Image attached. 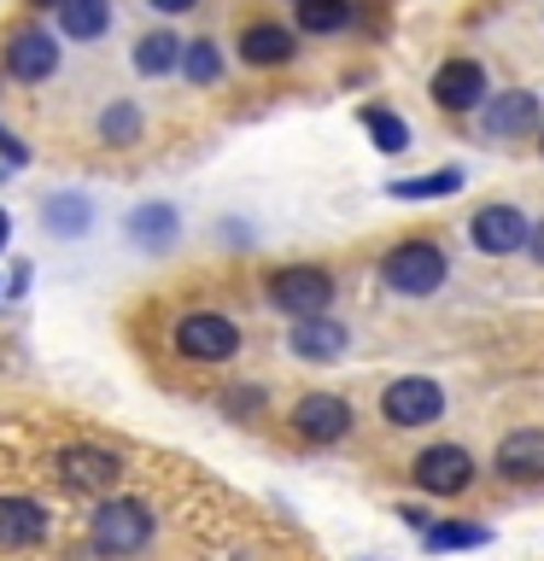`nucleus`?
<instances>
[{"mask_svg":"<svg viewBox=\"0 0 544 561\" xmlns=\"http://www.w3.org/2000/svg\"><path fill=\"white\" fill-rule=\"evenodd\" d=\"M463 187V170L445 164V170H428V175H398V182H386V193L404 205H421V199H451V193Z\"/></svg>","mask_w":544,"mask_h":561,"instance_id":"nucleus-21","label":"nucleus"},{"mask_svg":"<svg viewBox=\"0 0 544 561\" xmlns=\"http://www.w3.org/2000/svg\"><path fill=\"white\" fill-rule=\"evenodd\" d=\"M410 473H416V485L428 491V497H456V491L474 485V456L463 445H428L410 462Z\"/></svg>","mask_w":544,"mask_h":561,"instance_id":"nucleus-12","label":"nucleus"},{"mask_svg":"<svg viewBox=\"0 0 544 561\" xmlns=\"http://www.w3.org/2000/svg\"><path fill=\"white\" fill-rule=\"evenodd\" d=\"M421 543L428 550H480V543H491V533L486 526H468V520H433L421 533Z\"/></svg>","mask_w":544,"mask_h":561,"instance_id":"nucleus-25","label":"nucleus"},{"mask_svg":"<svg viewBox=\"0 0 544 561\" xmlns=\"http://www.w3.org/2000/svg\"><path fill=\"white\" fill-rule=\"evenodd\" d=\"M363 129H369V140H375L381 152L410 147V123H404L398 112H386V105H363Z\"/></svg>","mask_w":544,"mask_h":561,"instance_id":"nucleus-24","label":"nucleus"},{"mask_svg":"<svg viewBox=\"0 0 544 561\" xmlns=\"http://www.w3.org/2000/svg\"><path fill=\"white\" fill-rule=\"evenodd\" d=\"M42 228L59 240H82L88 228H94V205L82 199V193H53V199L42 205Z\"/></svg>","mask_w":544,"mask_h":561,"instance_id":"nucleus-20","label":"nucleus"},{"mask_svg":"<svg viewBox=\"0 0 544 561\" xmlns=\"http://www.w3.org/2000/svg\"><path fill=\"white\" fill-rule=\"evenodd\" d=\"M498 473L509 485H533L544 480V427H515L498 445Z\"/></svg>","mask_w":544,"mask_h":561,"instance_id":"nucleus-14","label":"nucleus"},{"mask_svg":"<svg viewBox=\"0 0 544 561\" xmlns=\"http://www.w3.org/2000/svg\"><path fill=\"white\" fill-rule=\"evenodd\" d=\"M223 410L235 415V421H252V415L263 410V392H252V386H240V392H228V398H223Z\"/></svg>","mask_w":544,"mask_h":561,"instance_id":"nucleus-27","label":"nucleus"},{"mask_svg":"<svg viewBox=\"0 0 544 561\" xmlns=\"http://www.w3.org/2000/svg\"><path fill=\"white\" fill-rule=\"evenodd\" d=\"M147 7L158 12V18H182V12H193L200 0H147Z\"/></svg>","mask_w":544,"mask_h":561,"instance_id":"nucleus-29","label":"nucleus"},{"mask_svg":"<svg viewBox=\"0 0 544 561\" xmlns=\"http://www.w3.org/2000/svg\"><path fill=\"white\" fill-rule=\"evenodd\" d=\"M47 538V508L30 497H0V550H30Z\"/></svg>","mask_w":544,"mask_h":561,"instance_id":"nucleus-16","label":"nucleus"},{"mask_svg":"<svg viewBox=\"0 0 544 561\" xmlns=\"http://www.w3.org/2000/svg\"><path fill=\"white\" fill-rule=\"evenodd\" d=\"M0 70H7L12 82H47L53 70H59V35L42 30V24H18L7 30V42H0Z\"/></svg>","mask_w":544,"mask_h":561,"instance_id":"nucleus-3","label":"nucleus"},{"mask_svg":"<svg viewBox=\"0 0 544 561\" xmlns=\"http://www.w3.org/2000/svg\"><path fill=\"white\" fill-rule=\"evenodd\" d=\"M129 240L135 245H147V252H165V245L182 234V217H175V205H158V199H147V205H135L129 210Z\"/></svg>","mask_w":544,"mask_h":561,"instance_id":"nucleus-17","label":"nucleus"},{"mask_svg":"<svg viewBox=\"0 0 544 561\" xmlns=\"http://www.w3.org/2000/svg\"><path fill=\"white\" fill-rule=\"evenodd\" d=\"M287 345H293V357H305V363H333L351 345V333L322 310V316H298V328L287 333Z\"/></svg>","mask_w":544,"mask_h":561,"instance_id":"nucleus-15","label":"nucleus"},{"mask_svg":"<svg viewBox=\"0 0 544 561\" xmlns=\"http://www.w3.org/2000/svg\"><path fill=\"white\" fill-rule=\"evenodd\" d=\"M480 123H486V135H491V140L539 135V129H544V100L533 94V88H503V94H486Z\"/></svg>","mask_w":544,"mask_h":561,"instance_id":"nucleus-9","label":"nucleus"},{"mask_svg":"<svg viewBox=\"0 0 544 561\" xmlns=\"http://www.w3.org/2000/svg\"><path fill=\"white\" fill-rule=\"evenodd\" d=\"M129 65H135V77H170V70L182 65V35H175V30H147V35H135Z\"/></svg>","mask_w":544,"mask_h":561,"instance_id":"nucleus-18","label":"nucleus"},{"mask_svg":"<svg viewBox=\"0 0 544 561\" xmlns=\"http://www.w3.org/2000/svg\"><path fill=\"white\" fill-rule=\"evenodd\" d=\"M170 340L193 363H228L240 351V328L228 322V316H217V310H188L182 322H175Z\"/></svg>","mask_w":544,"mask_h":561,"instance_id":"nucleus-5","label":"nucleus"},{"mask_svg":"<svg viewBox=\"0 0 544 561\" xmlns=\"http://www.w3.org/2000/svg\"><path fill=\"white\" fill-rule=\"evenodd\" d=\"M7 234H12V217L0 210V252H7Z\"/></svg>","mask_w":544,"mask_h":561,"instance_id":"nucleus-32","label":"nucleus"},{"mask_svg":"<svg viewBox=\"0 0 544 561\" xmlns=\"http://www.w3.org/2000/svg\"><path fill=\"white\" fill-rule=\"evenodd\" d=\"M351 24V0H298V30L305 35H333Z\"/></svg>","mask_w":544,"mask_h":561,"instance_id":"nucleus-26","label":"nucleus"},{"mask_svg":"<svg viewBox=\"0 0 544 561\" xmlns=\"http://www.w3.org/2000/svg\"><path fill=\"white\" fill-rule=\"evenodd\" d=\"M88 538H94V550H105V556H135L140 543L152 538V508L140 497L100 503L94 520H88Z\"/></svg>","mask_w":544,"mask_h":561,"instance_id":"nucleus-2","label":"nucleus"},{"mask_svg":"<svg viewBox=\"0 0 544 561\" xmlns=\"http://www.w3.org/2000/svg\"><path fill=\"white\" fill-rule=\"evenodd\" d=\"M526 234H533V222H526L515 205H503V199H491V205H480L468 217V245H474V252H486V257L526 252Z\"/></svg>","mask_w":544,"mask_h":561,"instance_id":"nucleus-8","label":"nucleus"},{"mask_svg":"<svg viewBox=\"0 0 544 561\" xmlns=\"http://www.w3.org/2000/svg\"><path fill=\"white\" fill-rule=\"evenodd\" d=\"M270 305L287 310L293 322L298 316H322L333 305V275L322 263H287V270L270 275Z\"/></svg>","mask_w":544,"mask_h":561,"instance_id":"nucleus-4","label":"nucleus"},{"mask_svg":"<svg viewBox=\"0 0 544 561\" xmlns=\"http://www.w3.org/2000/svg\"><path fill=\"white\" fill-rule=\"evenodd\" d=\"M140 129H147V117H140L135 100H112V105L94 117V135L105 140V147H135Z\"/></svg>","mask_w":544,"mask_h":561,"instance_id":"nucleus-22","label":"nucleus"},{"mask_svg":"<svg viewBox=\"0 0 544 561\" xmlns=\"http://www.w3.org/2000/svg\"><path fill=\"white\" fill-rule=\"evenodd\" d=\"M123 480V456L105 445H65L59 450V485L77 497H105Z\"/></svg>","mask_w":544,"mask_h":561,"instance_id":"nucleus-7","label":"nucleus"},{"mask_svg":"<svg viewBox=\"0 0 544 561\" xmlns=\"http://www.w3.org/2000/svg\"><path fill=\"white\" fill-rule=\"evenodd\" d=\"M398 520H404V526H416V533H428V526H433V515H428V508H410V503L398 508Z\"/></svg>","mask_w":544,"mask_h":561,"instance_id":"nucleus-30","label":"nucleus"},{"mask_svg":"<svg viewBox=\"0 0 544 561\" xmlns=\"http://www.w3.org/2000/svg\"><path fill=\"white\" fill-rule=\"evenodd\" d=\"M526 252H533L544 263V222H533V234H526Z\"/></svg>","mask_w":544,"mask_h":561,"instance_id":"nucleus-31","label":"nucleus"},{"mask_svg":"<svg viewBox=\"0 0 544 561\" xmlns=\"http://www.w3.org/2000/svg\"><path fill=\"white\" fill-rule=\"evenodd\" d=\"M381 415H386V427H433L445 415V392L428 375H398L381 392Z\"/></svg>","mask_w":544,"mask_h":561,"instance_id":"nucleus-6","label":"nucleus"},{"mask_svg":"<svg viewBox=\"0 0 544 561\" xmlns=\"http://www.w3.org/2000/svg\"><path fill=\"white\" fill-rule=\"evenodd\" d=\"M293 7H298V0H293Z\"/></svg>","mask_w":544,"mask_h":561,"instance_id":"nucleus-35","label":"nucleus"},{"mask_svg":"<svg viewBox=\"0 0 544 561\" xmlns=\"http://www.w3.org/2000/svg\"><path fill=\"white\" fill-rule=\"evenodd\" d=\"M30 7H35V12H53V7H59V0H30Z\"/></svg>","mask_w":544,"mask_h":561,"instance_id":"nucleus-33","label":"nucleus"},{"mask_svg":"<svg viewBox=\"0 0 544 561\" xmlns=\"http://www.w3.org/2000/svg\"><path fill=\"white\" fill-rule=\"evenodd\" d=\"M428 94L439 112H456V117H468V112H480L486 105V65L480 59H445L433 70V82H428Z\"/></svg>","mask_w":544,"mask_h":561,"instance_id":"nucleus-10","label":"nucleus"},{"mask_svg":"<svg viewBox=\"0 0 544 561\" xmlns=\"http://www.w3.org/2000/svg\"><path fill=\"white\" fill-rule=\"evenodd\" d=\"M53 18H59V35H70V42H100L112 30V0H59Z\"/></svg>","mask_w":544,"mask_h":561,"instance_id":"nucleus-19","label":"nucleus"},{"mask_svg":"<svg viewBox=\"0 0 544 561\" xmlns=\"http://www.w3.org/2000/svg\"><path fill=\"white\" fill-rule=\"evenodd\" d=\"M445 275H451V263H445V252H439L433 240H398L393 252L381 257V287L404 293V298L439 293V287H445Z\"/></svg>","mask_w":544,"mask_h":561,"instance_id":"nucleus-1","label":"nucleus"},{"mask_svg":"<svg viewBox=\"0 0 544 561\" xmlns=\"http://www.w3.org/2000/svg\"><path fill=\"white\" fill-rule=\"evenodd\" d=\"M0 152H7V164H30L24 140H18V135H7V129H0Z\"/></svg>","mask_w":544,"mask_h":561,"instance_id":"nucleus-28","label":"nucleus"},{"mask_svg":"<svg viewBox=\"0 0 544 561\" xmlns=\"http://www.w3.org/2000/svg\"><path fill=\"white\" fill-rule=\"evenodd\" d=\"M175 70H182L193 88H211V82L223 77V47L211 42V35H200V42H182V65H175Z\"/></svg>","mask_w":544,"mask_h":561,"instance_id":"nucleus-23","label":"nucleus"},{"mask_svg":"<svg viewBox=\"0 0 544 561\" xmlns=\"http://www.w3.org/2000/svg\"><path fill=\"white\" fill-rule=\"evenodd\" d=\"M293 53H298V30L275 24V18H258V24H246V30H240V59H246V65H258V70L293 65Z\"/></svg>","mask_w":544,"mask_h":561,"instance_id":"nucleus-13","label":"nucleus"},{"mask_svg":"<svg viewBox=\"0 0 544 561\" xmlns=\"http://www.w3.org/2000/svg\"><path fill=\"white\" fill-rule=\"evenodd\" d=\"M539 152H544V129H539Z\"/></svg>","mask_w":544,"mask_h":561,"instance_id":"nucleus-34","label":"nucleus"},{"mask_svg":"<svg viewBox=\"0 0 544 561\" xmlns=\"http://www.w3.org/2000/svg\"><path fill=\"white\" fill-rule=\"evenodd\" d=\"M287 427L305 438V445H340V438L351 433V403L333 398V392H305L293 403Z\"/></svg>","mask_w":544,"mask_h":561,"instance_id":"nucleus-11","label":"nucleus"}]
</instances>
